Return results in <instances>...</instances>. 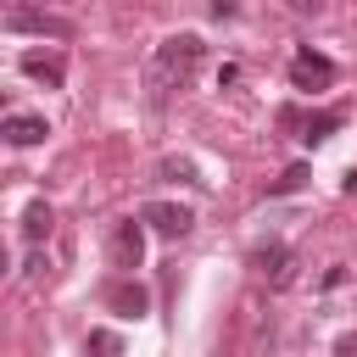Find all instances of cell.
Returning <instances> with one entry per match:
<instances>
[{"mask_svg": "<svg viewBox=\"0 0 357 357\" xmlns=\"http://www.w3.org/2000/svg\"><path fill=\"white\" fill-rule=\"evenodd\" d=\"M195 61H201V39H195V33H173V39H162V45H156V67H151V89H156V100H162L173 84H184V78L195 73Z\"/></svg>", "mask_w": 357, "mask_h": 357, "instance_id": "obj_1", "label": "cell"}, {"mask_svg": "<svg viewBox=\"0 0 357 357\" xmlns=\"http://www.w3.org/2000/svg\"><path fill=\"white\" fill-rule=\"evenodd\" d=\"M0 134H6L11 145H39V139L50 134V123H45L39 112H11V117L0 123Z\"/></svg>", "mask_w": 357, "mask_h": 357, "instance_id": "obj_7", "label": "cell"}, {"mask_svg": "<svg viewBox=\"0 0 357 357\" xmlns=\"http://www.w3.org/2000/svg\"><path fill=\"white\" fill-rule=\"evenodd\" d=\"M279 123H284V128H301V139H307V145H318V139H329V134L340 128V112H318V117H301V112H279Z\"/></svg>", "mask_w": 357, "mask_h": 357, "instance_id": "obj_6", "label": "cell"}, {"mask_svg": "<svg viewBox=\"0 0 357 357\" xmlns=\"http://www.w3.org/2000/svg\"><path fill=\"white\" fill-rule=\"evenodd\" d=\"M301 184H307V167L296 162V167H284V173L268 184V195H290V190H301Z\"/></svg>", "mask_w": 357, "mask_h": 357, "instance_id": "obj_12", "label": "cell"}, {"mask_svg": "<svg viewBox=\"0 0 357 357\" xmlns=\"http://www.w3.org/2000/svg\"><path fill=\"white\" fill-rule=\"evenodd\" d=\"M106 301H112V307H123V312H134V318L151 307V296H145L139 284H112V290H106Z\"/></svg>", "mask_w": 357, "mask_h": 357, "instance_id": "obj_10", "label": "cell"}, {"mask_svg": "<svg viewBox=\"0 0 357 357\" xmlns=\"http://www.w3.org/2000/svg\"><path fill=\"white\" fill-rule=\"evenodd\" d=\"M89 351H95V357H123V340H117L112 329H89Z\"/></svg>", "mask_w": 357, "mask_h": 357, "instance_id": "obj_13", "label": "cell"}, {"mask_svg": "<svg viewBox=\"0 0 357 357\" xmlns=\"http://www.w3.org/2000/svg\"><path fill=\"white\" fill-rule=\"evenodd\" d=\"M139 223H151L156 234H167V240H178V234H190V206H173V201H151L145 212H139Z\"/></svg>", "mask_w": 357, "mask_h": 357, "instance_id": "obj_3", "label": "cell"}, {"mask_svg": "<svg viewBox=\"0 0 357 357\" xmlns=\"http://www.w3.org/2000/svg\"><path fill=\"white\" fill-rule=\"evenodd\" d=\"M22 73H28V78H39V84H61V61H56V56H39V50H28V56H22Z\"/></svg>", "mask_w": 357, "mask_h": 357, "instance_id": "obj_9", "label": "cell"}, {"mask_svg": "<svg viewBox=\"0 0 357 357\" xmlns=\"http://www.w3.org/2000/svg\"><path fill=\"white\" fill-rule=\"evenodd\" d=\"M6 28H17V33H56V39H67V33H73L61 17H50V11H28V6L6 11Z\"/></svg>", "mask_w": 357, "mask_h": 357, "instance_id": "obj_5", "label": "cell"}, {"mask_svg": "<svg viewBox=\"0 0 357 357\" xmlns=\"http://www.w3.org/2000/svg\"><path fill=\"white\" fill-rule=\"evenodd\" d=\"M335 357H357V329H346V335L335 340Z\"/></svg>", "mask_w": 357, "mask_h": 357, "instance_id": "obj_14", "label": "cell"}, {"mask_svg": "<svg viewBox=\"0 0 357 357\" xmlns=\"http://www.w3.org/2000/svg\"><path fill=\"white\" fill-rule=\"evenodd\" d=\"M251 268H257L268 284H290V268H296V257H290V245L268 240V245H257V251H251Z\"/></svg>", "mask_w": 357, "mask_h": 357, "instance_id": "obj_4", "label": "cell"}, {"mask_svg": "<svg viewBox=\"0 0 357 357\" xmlns=\"http://www.w3.org/2000/svg\"><path fill=\"white\" fill-rule=\"evenodd\" d=\"M290 84L296 89H324V84H335V61L318 56V50H296L290 56Z\"/></svg>", "mask_w": 357, "mask_h": 357, "instance_id": "obj_2", "label": "cell"}, {"mask_svg": "<svg viewBox=\"0 0 357 357\" xmlns=\"http://www.w3.org/2000/svg\"><path fill=\"white\" fill-rule=\"evenodd\" d=\"M346 190H351V195H357V173H351V178H346Z\"/></svg>", "mask_w": 357, "mask_h": 357, "instance_id": "obj_15", "label": "cell"}, {"mask_svg": "<svg viewBox=\"0 0 357 357\" xmlns=\"http://www.w3.org/2000/svg\"><path fill=\"white\" fill-rule=\"evenodd\" d=\"M50 223H56V218H50V206H45V201H33V206L22 212V240H45V234H50Z\"/></svg>", "mask_w": 357, "mask_h": 357, "instance_id": "obj_11", "label": "cell"}, {"mask_svg": "<svg viewBox=\"0 0 357 357\" xmlns=\"http://www.w3.org/2000/svg\"><path fill=\"white\" fill-rule=\"evenodd\" d=\"M139 257H145V234H139V223L128 218V223H117V234H112V262H117V268H139Z\"/></svg>", "mask_w": 357, "mask_h": 357, "instance_id": "obj_8", "label": "cell"}]
</instances>
